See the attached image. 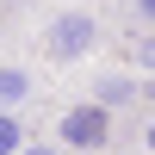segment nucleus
<instances>
[{"mask_svg":"<svg viewBox=\"0 0 155 155\" xmlns=\"http://www.w3.org/2000/svg\"><path fill=\"white\" fill-rule=\"evenodd\" d=\"M56 130H62V143H68V149H99V143H106V130H112V112H106V106H74V112H62V118H56Z\"/></svg>","mask_w":155,"mask_h":155,"instance_id":"nucleus-1","label":"nucleus"},{"mask_svg":"<svg viewBox=\"0 0 155 155\" xmlns=\"http://www.w3.org/2000/svg\"><path fill=\"white\" fill-rule=\"evenodd\" d=\"M19 155H56V149H19Z\"/></svg>","mask_w":155,"mask_h":155,"instance_id":"nucleus-5","label":"nucleus"},{"mask_svg":"<svg viewBox=\"0 0 155 155\" xmlns=\"http://www.w3.org/2000/svg\"><path fill=\"white\" fill-rule=\"evenodd\" d=\"M50 50H56L62 62L87 56V50H93V19H87V12H62V19H56V31H50Z\"/></svg>","mask_w":155,"mask_h":155,"instance_id":"nucleus-2","label":"nucleus"},{"mask_svg":"<svg viewBox=\"0 0 155 155\" xmlns=\"http://www.w3.org/2000/svg\"><path fill=\"white\" fill-rule=\"evenodd\" d=\"M25 93H31V81H25L19 68H0V112H6V106H19Z\"/></svg>","mask_w":155,"mask_h":155,"instance_id":"nucleus-3","label":"nucleus"},{"mask_svg":"<svg viewBox=\"0 0 155 155\" xmlns=\"http://www.w3.org/2000/svg\"><path fill=\"white\" fill-rule=\"evenodd\" d=\"M25 149V130H19V118L12 112H0V155H19Z\"/></svg>","mask_w":155,"mask_h":155,"instance_id":"nucleus-4","label":"nucleus"}]
</instances>
